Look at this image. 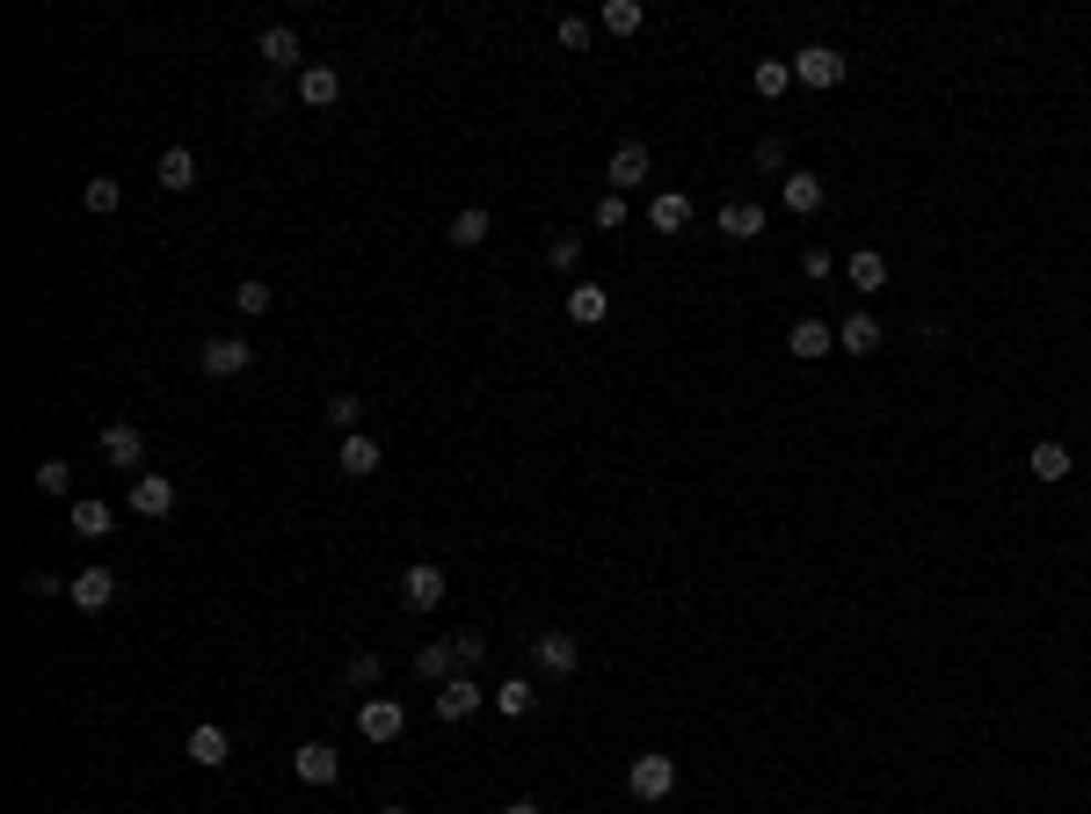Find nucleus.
Masks as SVG:
<instances>
[{
    "label": "nucleus",
    "mask_w": 1091,
    "mask_h": 814,
    "mask_svg": "<svg viewBox=\"0 0 1091 814\" xmlns=\"http://www.w3.org/2000/svg\"><path fill=\"white\" fill-rule=\"evenodd\" d=\"M626 793H633V800H648V807H655V800H670V793H676V763L662 757V749L633 757V763H626Z\"/></svg>",
    "instance_id": "obj_1"
},
{
    "label": "nucleus",
    "mask_w": 1091,
    "mask_h": 814,
    "mask_svg": "<svg viewBox=\"0 0 1091 814\" xmlns=\"http://www.w3.org/2000/svg\"><path fill=\"white\" fill-rule=\"evenodd\" d=\"M845 73H851V59L837 52V44H800L794 52V81L800 87H845Z\"/></svg>",
    "instance_id": "obj_2"
},
{
    "label": "nucleus",
    "mask_w": 1091,
    "mask_h": 814,
    "mask_svg": "<svg viewBox=\"0 0 1091 814\" xmlns=\"http://www.w3.org/2000/svg\"><path fill=\"white\" fill-rule=\"evenodd\" d=\"M648 168H655V154H648L641 139H619V146H611V160H605V182H611V197L641 190V182H648Z\"/></svg>",
    "instance_id": "obj_3"
},
{
    "label": "nucleus",
    "mask_w": 1091,
    "mask_h": 814,
    "mask_svg": "<svg viewBox=\"0 0 1091 814\" xmlns=\"http://www.w3.org/2000/svg\"><path fill=\"white\" fill-rule=\"evenodd\" d=\"M248 364H255V342H241V335H219V342L197 349V371H204V379H241Z\"/></svg>",
    "instance_id": "obj_4"
},
{
    "label": "nucleus",
    "mask_w": 1091,
    "mask_h": 814,
    "mask_svg": "<svg viewBox=\"0 0 1091 814\" xmlns=\"http://www.w3.org/2000/svg\"><path fill=\"white\" fill-rule=\"evenodd\" d=\"M357 734L364 742H400V734H408V706H400V698H364L357 706Z\"/></svg>",
    "instance_id": "obj_5"
},
{
    "label": "nucleus",
    "mask_w": 1091,
    "mask_h": 814,
    "mask_svg": "<svg viewBox=\"0 0 1091 814\" xmlns=\"http://www.w3.org/2000/svg\"><path fill=\"white\" fill-rule=\"evenodd\" d=\"M444 590H451V574L437 568V560H416V568L400 574V604H408V611H437V604H444Z\"/></svg>",
    "instance_id": "obj_6"
},
{
    "label": "nucleus",
    "mask_w": 1091,
    "mask_h": 814,
    "mask_svg": "<svg viewBox=\"0 0 1091 814\" xmlns=\"http://www.w3.org/2000/svg\"><path fill=\"white\" fill-rule=\"evenodd\" d=\"M481 706H487V691L473 676H444V684H437V720H473Z\"/></svg>",
    "instance_id": "obj_7"
},
{
    "label": "nucleus",
    "mask_w": 1091,
    "mask_h": 814,
    "mask_svg": "<svg viewBox=\"0 0 1091 814\" xmlns=\"http://www.w3.org/2000/svg\"><path fill=\"white\" fill-rule=\"evenodd\" d=\"M103 458H109V466H124V473H139V466H146L139 422H103Z\"/></svg>",
    "instance_id": "obj_8"
},
{
    "label": "nucleus",
    "mask_w": 1091,
    "mask_h": 814,
    "mask_svg": "<svg viewBox=\"0 0 1091 814\" xmlns=\"http://www.w3.org/2000/svg\"><path fill=\"white\" fill-rule=\"evenodd\" d=\"M779 204L794 211V219H815V211H822V175L786 168V175H779Z\"/></svg>",
    "instance_id": "obj_9"
},
{
    "label": "nucleus",
    "mask_w": 1091,
    "mask_h": 814,
    "mask_svg": "<svg viewBox=\"0 0 1091 814\" xmlns=\"http://www.w3.org/2000/svg\"><path fill=\"white\" fill-rule=\"evenodd\" d=\"M335 466H343L349 473V480H371V473H379L386 466V444H379V436H343V451H335Z\"/></svg>",
    "instance_id": "obj_10"
},
{
    "label": "nucleus",
    "mask_w": 1091,
    "mask_h": 814,
    "mask_svg": "<svg viewBox=\"0 0 1091 814\" xmlns=\"http://www.w3.org/2000/svg\"><path fill=\"white\" fill-rule=\"evenodd\" d=\"M182 757L197 763V771H225V757H233V742H225L219 720H204V728H190V742H182Z\"/></svg>",
    "instance_id": "obj_11"
},
{
    "label": "nucleus",
    "mask_w": 1091,
    "mask_h": 814,
    "mask_svg": "<svg viewBox=\"0 0 1091 814\" xmlns=\"http://www.w3.org/2000/svg\"><path fill=\"white\" fill-rule=\"evenodd\" d=\"M66 596H73L81 611H109V604H117V574H109V568H81V574L66 582Z\"/></svg>",
    "instance_id": "obj_12"
},
{
    "label": "nucleus",
    "mask_w": 1091,
    "mask_h": 814,
    "mask_svg": "<svg viewBox=\"0 0 1091 814\" xmlns=\"http://www.w3.org/2000/svg\"><path fill=\"white\" fill-rule=\"evenodd\" d=\"M292 771H298L306 785H335V779H343V757H335L328 742H298V749H292Z\"/></svg>",
    "instance_id": "obj_13"
},
{
    "label": "nucleus",
    "mask_w": 1091,
    "mask_h": 814,
    "mask_svg": "<svg viewBox=\"0 0 1091 814\" xmlns=\"http://www.w3.org/2000/svg\"><path fill=\"white\" fill-rule=\"evenodd\" d=\"M132 509H139V517H175V480L168 473H139V480H132Z\"/></svg>",
    "instance_id": "obj_14"
},
{
    "label": "nucleus",
    "mask_w": 1091,
    "mask_h": 814,
    "mask_svg": "<svg viewBox=\"0 0 1091 814\" xmlns=\"http://www.w3.org/2000/svg\"><path fill=\"white\" fill-rule=\"evenodd\" d=\"M298 103H306V109H335V103H343V73H335V66H306V73H298Z\"/></svg>",
    "instance_id": "obj_15"
},
{
    "label": "nucleus",
    "mask_w": 1091,
    "mask_h": 814,
    "mask_svg": "<svg viewBox=\"0 0 1091 814\" xmlns=\"http://www.w3.org/2000/svg\"><path fill=\"white\" fill-rule=\"evenodd\" d=\"M786 349H794L800 364H815V357H830L837 349V328H822V320H794V328H786Z\"/></svg>",
    "instance_id": "obj_16"
},
{
    "label": "nucleus",
    "mask_w": 1091,
    "mask_h": 814,
    "mask_svg": "<svg viewBox=\"0 0 1091 814\" xmlns=\"http://www.w3.org/2000/svg\"><path fill=\"white\" fill-rule=\"evenodd\" d=\"M532 655H538V669H546V676H575L583 647H575L568 633H538V641H532Z\"/></svg>",
    "instance_id": "obj_17"
},
{
    "label": "nucleus",
    "mask_w": 1091,
    "mask_h": 814,
    "mask_svg": "<svg viewBox=\"0 0 1091 814\" xmlns=\"http://www.w3.org/2000/svg\"><path fill=\"white\" fill-rule=\"evenodd\" d=\"M605 313H611L605 284H575V292H568V320H575V328H605Z\"/></svg>",
    "instance_id": "obj_18"
},
{
    "label": "nucleus",
    "mask_w": 1091,
    "mask_h": 814,
    "mask_svg": "<svg viewBox=\"0 0 1091 814\" xmlns=\"http://www.w3.org/2000/svg\"><path fill=\"white\" fill-rule=\"evenodd\" d=\"M1026 466H1034L1040 487H1056V480H1070V473H1077V458H1070V444H1056V436H1048V444H1034V458H1026Z\"/></svg>",
    "instance_id": "obj_19"
},
{
    "label": "nucleus",
    "mask_w": 1091,
    "mask_h": 814,
    "mask_svg": "<svg viewBox=\"0 0 1091 814\" xmlns=\"http://www.w3.org/2000/svg\"><path fill=\"white\" fill-rule=\"evenodd\" d=\"M255 59H262V66H298V30H284V22H270V30H262L255 36Z\"/></svg>",
    "instance_id": "obj_20"
},
{
    "label": "nucleus",
    "mask_w": 1091,
    "mask_h": 814,
    "mask_svg": "<svg viewBox=\"0 0 1091 814\" xmlns=\"http://www.w3.org/2000/svg\"><path fill=\"white\" fill-rule=\"evenodd\" d=\"M648 225H655V233H684V225H692V197H684V190H662L655 204H648Z\"/></svg>",
    "instance_id": "obj_21"
},
{
    "label": "nucleus",
    "mask_w": 1091,
    "mask_h": 814,
    "mask_svg": "<svg viewBox=\"0 0 1091 814\" xmlns=\"http://www.w3.org/2000/svg\"><path fill=\"white\" fill-rule=\"evenodd\" d=\"M845 277H851V292H881L888 284V255L881 247H859V255L845 262Z\"/></svg>",
    "instance_id": "obj_22"
},
{
    "label": "nucleus",
    "mask_w": 1091,
    "mask_h": 814,
    "mask_svg": "<svg viewBox=\"0 0 1091 814\" xmlns=\"http://www.w3.org/2000/svg\"><path fill=\"white\" fill-rule=\"evenodd\" d=\"M837 349H851V357H873V349H881V320H873V313H851L845 328H837Z\"/></svg>",
    "instance_id": "obj_23"
},
{
    "label": "nucleus",
    "mask_w": 1091,
    "mask_h": 814,
    "mask_svg": "<svg viewBox=\"0 0 1091 814\" xmlns=\"http://www.w3.org/2000/svg\"><path fill=\"white\" fill-rule=\"evenodd\" d=\"M487 706L503 712V720H524V712L538 706V691L524 684V676H510V684H495V691H487Z\"/></svg>",
    "instance_id": "obj_24"
},
{
    "label": "nucleus",
    "mask_w": 1091,
    "mask_h": 814,
    "mask_svg": "<svg viewBox=\"0 0 1091 814\" xmlns=\"http://www.w3.org/2000/svg\"><path fill=\"white\" fill-rule=\"evenodd\" d=\"M749 87H757L764 103H779L786 87H794V59H757V73H749Z\"/></svg>",
    "instance_id": "obj_25"
},
{
    "label": "nucleus",
    "mask_w": 1091,
    "mask_h": 814,
    "mask_svg": "<svg viewBox=\"0 0 1091 814\" xmlns=\"http://www.w3.org/2000/svg\"><path fill=\"white\" fill-rule=\"evenodd\" d=\"M160 190H197V154L190 146H168V154H160Z\"/></svg>",
    "instance_id": "obj_26"
},
{
    "label": "nucleus",
    "mask_w": 1091,
    "mask_h": 814,
    "mask_svg": "<svg viewBox=\"0 0 1091 814\" xmlns=\"http://www.w3.org/2000/svg\"><path fill=\"white\" fill-rule=\"evenodd\" d=\"M721 233L727 241H757L764 233V204H721Z\"/></svg>",
    "instance_id": "obj_27"
},
{
    "label": "nucleus",
    "mask_w": 1091,
    "mask_h": 814,
    "mask_svg": "<svg viewBox=\"0 0 1091 814\" xmlns=\"http://www.w3.org/2000/svg\"><path fill=\"white\" fill-rule=\"evenodd\" d=\"M73 531H81V538H109V531H117V509H109V503H73Z\"/></svg>",
    "instance_id": "obj_28"
},
{
    "label": "nucleus",
    "mask_w": 1091,
    "mask_h": 814,
    "mask_svg": "<svg viewBox=\"0 0 1091 814\" xmlns=\"http://www.w3.org/2000/svg\"><path fill=\"white\" fill-rule=\"evenodd\" d=\"M416 676H430V684H444V676H459V655H451V641H430V647H416Z\"/></svg>",
    "instance_id": "obj_29"
},
{
    "label": "nucleus",
    "mask_w": 1091,
    "mask_h": 814,
    "mask_svg": "<svg viewBox=\"0 0 1091 814\" xmlns=\"http://www.w3.org/2000/svg\"><path fill=\"white\" fill-rule=\"evenodd\" d=\"M597 22H605L611 36H633L648 22V8H641V0H605V15H597Z\"/></svg>",
    "instance_id": "obj_30"
},
{
    "label": "nucleus",
    "mask_w": 1091,
    "mask_h": 814,
    "mask_svg": "<svg viewBox=\"0 0 1091 814\" xmlns=\"http://www.w3.org/2000/svg\"><path fill=\"white\" fill-rule=\"evenodd\" d=\"M233 306H241L248 320H262V313L277 306V292H270V284H262V277H241V284H233Z\"/></svg>",
    "instance_id": "obj_31"
},
{
    "label": "nucleus",
    "mask_w": 1091,
    "mask_h": 814,
    "mask_svg": "<svg viewBox=\"0 0 1091 814\" xmlns=\"http://www.w3.org/2000/svg\"><path fill=\"white\" fill-rule=\"evenodd\" d=\"M481 241H487V211L466 204L459 219H451V247H481Z\"/></svg>",
    "instance_id": "obj_32"
},
{
    "label": "nucleus",
    "mask_w": 1091,
    "mask_h": 814,
    "mask_svg": "<svg viewBox=\"0 0 1091 814\" xmlns=\"http://www.w3.org/2000/svg\"><path fill=\"white\" fill-rule=\"evenodd\" d=\"M81 204H87V211H117V204H124V190H117V182H109V175H87Z\"/></svg>",
    "instance_id": "obj_33"
},
{
    "label": "nucleus",
    "mask_w": 1091,
    "mask_h": 814,
    "mask_svg": "<svg viewBox=\"0 0 1091 814\" xmlns=\"http://www.w3.org/2000/svg\"><path fill=\"white\" fill-rule=\"evenodd\" d=\"M357 415H364V400H357V393H335V400H328V430L357 436Z\"/></svg>",
    "instance_id": "obj_34"
},
{
    "label": "nucleus",
    "mask_w": 1091,
    "mask_h": 814,
    "mask_svg": "<svg viewBox=\"0 0 1091 814\" xmlns=\"http://www.w3.org/2000/svg\"><path fill=\"white\" fill-rule=\"evenodd\" d=\"M36 487H44V495H73V466L66 458H44V466H36Z\"/></svg>",
    "instance_id": "obj_35"
},
{
    "label": "nucleus",
    "mask_w": 1091,
    "mask_h": 814,
    "mask_svg": "<svg viewBox=\"0 0 1091 814\" xmlns=\"http://www.w3.org/2000/svg\"><path fill=\"white\" fill-rule=\"evenodd\" d=\"M546 262H554V269H575V262H583V233H554V241H546Z\"/></svg>",
    "instance_id": "obj_36"
},
{
    "label": "nucleus",
    "mask_w": 1091,
    "mask_h": 814,
    "mask_svg": "<svg viewBox=\"0 0 1091 814\" xmlns=\"http://www.w3.org/2000/svg\"><path fill=\"white\" fill-rule=\"evenodd\" d=\"M554 36H560V52H589V22L583 15H560Z\"/></svg>",
    "instance_id": "obj_37"
},
{
    "label": "nucleus",
    "mask_w": 1091,
    "mask_h": 814,
    "mask_svg": "<svg viewBox=\"0 0 1091 814\" xmlns=\"http://www.w3.org/2000/svg\"><path fill=\"white\" fill-rule=\"evenodd\" d=\"M451 655H459V676H473V662L487 655V641H481V633H459V641H451Z\"/></svg>",
    "instance_id": "obj_38"
},
{
    "label": "nucleus",
    "mask_w": 1091,
    "mask_h": 814,
    "mask_svg": "<svg viewBox=\"0 0 1091 814\" xmlns=\"http://www.w3.org/2000/svg\"><path fill=\"white\" fill-rule=\"evenodd\" d=\"M349 684H357V691H371V684H379V655H349Z\"/></svg>",
    "instance_id": "obj_39"
},
{
    "label": "nucleus",
    "mask_w": 1091,
    "mask_h": 814,
    "mask_svg": "<svg viewBox=\"0 0 1091 814\" xmlns=\"http://www.w3.org/2000/svg\"><path fill=\"white\" fill-rule=\"evenodd\" d=\"M749 160H757L764 175H779L786 168V139H757V154H749Z\"/></svg>",
    "instance_id": "obj_40"
},
{
    "label": "nucleus",
    "mask_w": 1091,
    "mask_h": 814,
    "mask_svg": "<svg viewBox=\"0 0 1091 814\" xmlns=\"http://www.w3.org/2000/svg\"><path fill=\"white\" fill-rule=\"evenodd\" d=\"M597 225H605V233H619V225H626V197H605V204H597Z\"/></svg>",
    "instance_id": "obj_41"
},
{
    "label": "nucleus",
    "mask_w": 1091,
    "mask_h": 814,
    "mask_svg": "<svg viewBox=\"0 0 1091 814\" xmlns=\"http://www.w3.org/2000/svg\"><path fill=\"white\" fill-rule=\"evenodd\" d=\"M800 269H808V277H830L837 255H830V247H808V255H800Z\"/></svg>",
    "instance_id": "obj_42"
},
{
    "label": "nucleus",
    "mask_w": 1091,
    "mask_h": 814,
    "mask_svg": "<svg viewBox=\"0 0 1091 814\" xmlns=\"http://www.w3.org/2000/svg\"><path fill=\"white\" fill-rule=\"evenodd\" d=\"M22 590H30V596H52V590H66V582H59V574H44V568H36V574H22Z\"/></svg>",
    "instance_id": "obj_43"
},
{
    "label": "nucleus",
    "mask_w": 1091,
    "mask_h": 814,
    "mask_svg": "<svg viewBox=\"0 0 1091 814\" xmlns=\"http://www.w3.org/2000/svg\"><path fill=\"white\" fill-rule=\"evenodd\" d=\"M503 814H538V807H532V800H510V807H503Z\"/></svg>",
    "instance_id": "obj_44"
},
{
    "label": "nucleus",
    "mask_w": 1091,
    "mask_h": 814,
    "mask_svg": "<svg viewBox=\"0 0 1091 814\" xmlns=\"http://www.w3.org/2000/svg\"><path fill=\"white\" fill-rule=\"evenodd\" d=\"M379 814H408V807H379Z\"/></svg>",
    "instance_id": "obj_45"
}]
</instances>
